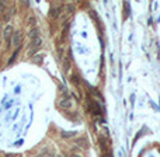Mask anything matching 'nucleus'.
<instances>
[{
    "label": "nucleus",
    "mask_w": 160,
    "mask_h": 157,
    "mask_svg": "<svg viewBox=\"0 0 160 157\" xmlns=\"http://www.w3.org/2000/svg\"><path fill=\"white\" fill-rule=\"evenodd\" d=\"M103 153H104V157H113L111 152H110L108 149H104V150H103Z\"/></svg>",
    "instance_id": "obj_10"
},
{
    "label": "nucleus",
    "mask_w": 160,
    "mask_h": 157,
    "mask_svg": "<svg viewBox=\"0 0 160 157\" xmlns=\"http://www.w3.org/2000/svg\"><path fill=\"white\" fill-rule=\"evenodd\" d=\"M11 37H13V28H11V25H7V27L4 28V31H3V38H4V41L9 44Z\"/></svg>",
    "instance_id": "obj_2"
},
{
    "label": "nucleus",
    "mask_w": 160,
    "mask_h": 157,
    "mask_svg": "<svg viewBox=\"0 0 160 157\" xmlns=\"http://www.w3.org/2000/svg\"><path fill=\"white\" fill-rule=\"evenodd\" d=\"M17 53H19V48H17V51H16V52L13 53V56H11V59L9 60V63H13V62H14V59L17 58Z\"/></svg>",
    "instance_id": "obj_11"
},
{
    "label": "nucleus",
    "mask_w": 160,
    "mask_h": 157,
    "mask_svg": "<svg viewBox=\"0 0 160 157\" xmlns=\"http://www.w3.org/2000/svg\"><path fill=\"white\" fill-rule=\"evenodd\" d=\"M41 44H42V39H41V37L31 39V45H30V55H34L38 49H39Z\"/></svg>",
    "instance_id": "obj_1"
},
{
    "label": "nucleus",
    "mask_w": 160,
    "mask_h": 157,
    "mask_svg": "<svg viewBox=\"0 0 160 157\" xmlns=\"http://www.w3.org/2000/svg\"><path fill=\"white\" fill-rule=\"evenodd\" d=\"M37 157H39V156H37Z\"/></svg>",
    "instance_id": "obj_15"
},
{
    "label": "nucleus",
    "mask_w": 160,
    "mask_h": 157,
    "mask_svg": "<svg viewBox=\"0 0 160 157\" xmlns=\"http://www.w3.org/2000/svg\"><path fill=\"white\" fill-rule=\"evenodd\" d=\"M70 157H80V156H77V154H72Z\"/></svg>",
    "instance_id": "obj_12"
},
{
    "label": "nucleus",
    "mask_w": 160,
    "mask_h": 157,
    "mask_svg": "<svg viewBox=\"0 0 160 157\" xmlns=\"http://www.w3.org/2000/svg\"><path fill=\"white\" fill-rule=\"evenodd\" d=\"M76 145H77V146H80V147L84 149L86 146H87V142H86V139H84V138H82V139H77V140H76Z\"/></svg>",
    "instance_id": "obj_7"
},
{
    "label": "nucleus",
    "mask_w": 160,
    "mask_h": 157,
    "mask_svg": "<svg viewBox=\"0 0 160 157\" xmlns=\"http://www.w3.org/2000/svg\"><path fill=\"white\" fill-rule=\"evenodd\" d=\"M13 46H17L19 48L21 45V32L17 31V32H13Z\"/></svg>",
    "instance_id": "obj_4"
},
{
    "label": "nucleus",
    "mask_w": 160,
    "mask_h": 157,
    "mask_svg": "<svg viewBox=\"0 0 160 157\" xmlns=\"http://www.w3.org/2000/svg\"><path fill=\"white\" fill-rule=\"evenodd\" d=\"M59 157H62V156H59Z\"/></svg>",
    "instance_id": "obj_14"
},
{
    "label": "nucleus",
    "mask_w": 160,
    "mask_h": 157,
    "mask_svg": "<svg viewBox=\"0 0 160 157\" xmlns=\"http://www.w3.org/2000/svg\"><path fill=\"white\" fill-rule=\"evenodd\" d=\"M60 11H62V9H60V7H54V9L51 10V17H52V19H56Z\"/></svg>",
    "instance_id": "obj_5"
},
{
    "label": "nucleus",
    "mask_w": 160,
    "mask_h": 157,
    "mask_svg": "<svg viewBox=\"0 0 160 157\" xmlns=\"http://www.w3.org/2000/svg\"><path fill=\"white\" fill-rule=\"evenodd\" d=\"M72 105H73V101H72V98H69V97H65V98L60 100V107H62L63 110L72 108Z\"/></svg>",
    "instance_id": "obj_3"
},
{
    "label": "nucleus",
    "mask_w": 160,
    "mask_h": 157,
    "mask_svg": "<svg viewBox=\"0 0 160 157\" xmlns=\"http://www.w3.org/2000/svg\"><path fill=\"white\" fill-rule=\"evenodd\" d=\"M7 157H14V156H13V154H9V156H7Z\"/></svg>",
    "instance_id": "obj_13"
},
{
    "label": "nucleus",
    "mask_w": 160,
    "mask_h": 157,
    "mask_svg": "<svg viewBox=\"0 0 160 157\" xmlns=\"http://www.w3.org/2000/svg\"><path fill=\"white\" fill-rule=\"evenodd\" d=\"M73 10H75V7H73L72 4H69V6L66 7V16H69V14H70V13H72Z\"/></svg>",
    "instance_id": "obj_9"
},
{
    "label": "nucleus",
    "mask_w": 160,
    "mask_h": 157,
    "mask_svg": "<svg viewBox=\"0 0 160 157\" xmlns=\"http://www.w3.org/2000/svg\"><path fill=\"white\" fill-rule=\"evenodd\" d=\"M62 136H63V138H70V136H75V132H65V130H62Z\"/></svg>",
    "instance_id": "obj_8"
},
{
    "label": "nucleus",
    "mask_w": 160,
    "mask_h": 157,
    "mask_svg": "<svg viewBox=\"0 0 160 157\" xmlns=\"http://www.w3.org/2000/svg\"><path fill=\"white\" fill-rule=\"evenodd\" d=\"M30 38H31V39H34V38H38L39 37V29H37V28H32V29H31V31H30Z\"/></svg>",
    "instance_id": "obj_6"
}]
</instances>
